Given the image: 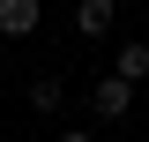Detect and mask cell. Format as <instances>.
Returning <instances> with one entry per match:
<instances>
[{"instance_id":"obj_1","label":"cell","mask_w":149,"mask_h":142,"mask_svg":"<svg viewBox=\"0 0 149 142\" xmlns=\"http://www.w3.org/2000/svg\"><path fill=\"white\" fill-rule=\"evenodd\" d=\"M127 105H134V82H119V75H97V90H90V112L97 120H127Z\"/></svg>"},{"instance_id":"obj_2","label":"cell","mask_w":149,"mask_h":142,"mask_svg":"<svg viewBox=\"0 0 149 142\" xmlns=\"http://www.w3.org/2000/svg\"><path fill=\"white\" fill-rule=\"evenodd\" d=\"M45 22V0H0V37H30Z\"/></svg>"},{"instance_id":"obj_3","label":"cell","mask_w":149,"mask_h":142,"mask_svg":"<svg viewBox=\"0 0 149 142\" xmlns=\"http://www.w3.org/2000/svg\"><path fill=\"white\" fill-rule=\"evenodd\" d=\"M112 15H119V0H82V8H74V30H82V37H104Z\"/></svg>"},{"instance_id":"obj_4","label":"cell","mask_w":149,"mask_h":142,"mask_svg":"<svg viewBox=\"0 0 149 142\" xmlns=\"http://www.w3.org/2000/svg\"><path fill=\"white\" fill-rule=\"evenodd\" d=\"M60 105H67V90H60V75H37V82H30V112H37V120H52Z\"/></svg>"},{"instance_id":"obj_5","label":"cell","mask_w":149,"mask_h":142,"mask_svg":"<svg viewBox=\"0 0 149 142\" xmlns=\"http://www.w3.org/2000/svg\"><path fill=\"white\" fill-rule=\"evenodd\" d=\"M112 75H119V82H149V45H142V37L119 45V67H112Z\"/></svg>"},{"instance_id":"obj_6","label":"cell","mask_w":149,"mask_h":142,"mask_svg":"<svg viewBox=\"0 0 149 142\" xmlns=\"http://www.w3.org/2000/svg\"><path fill=\"white\" fill-rule=\"evenodd\" d=\"M60 142H97V135H90V127H67V135H60Z\"/></svg>"}]
</instances>
